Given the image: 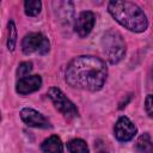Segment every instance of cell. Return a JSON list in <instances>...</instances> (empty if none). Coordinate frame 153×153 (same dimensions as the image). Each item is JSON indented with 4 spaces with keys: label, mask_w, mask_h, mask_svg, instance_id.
I'll return each mask as SVG.
<instances>
[{
    "label": "cell",
    "mask_w": 153,
    "mask_h": 153,
    "mask_svg": "<svg viewBox=\"0 0 153 153\" xmlns=\"http://www.w3.org/2000/svg\"><path fill=\"white\" fill-rule=\"evenodd\" d=\"M106 75L104 61L94 56H78L69 62L66 69V81L75 88L87 91L100 90Z\"/></svg>",
    "instance_id": "6da1fadb"
},
{
    "label": "cell",
    "mask_w": 153,
    "mask_h": 153,
    "mask_svg": "<svg viewBox=\"0 0 153 153\" xmlns=\"http://www.w3.org/2000/svg\"><path fill=\"white\" fill-rule=\"evenodd\" d=\"M108 10L117 23L130 31L142 32L148 26L146 14L136 4L131 1H110Z\"/></svg>",
    "instance_id": "7a4b0ae2"
},
{
    "label": "cell",
    "mask_w": 153,
    "mask_h": 153,
    "mask_svg": "<svg viewBox=\"0 0 153 153\" xmlns=\"http://www.w3.org/2000/svg\"><path fill=\"white\" fill-rule=\"evenodd\" d=\"M102 48L110 63L120 62L126 54V42L122 35L115 30H109L102 38Z\"/></svg>",
    "instance_id": "3957f363"
},
{
    "label": "cell",
    "mask_w": 153,
    "mask_h": 153,
    "mask_svg": "<svg viewBox=\"0 0 153 153\" xmlns=\"http://www.w3.org/2000/svg\"><path fill=\"white\" fill-rule=\"evenodd\" d=\"M48 96L54 103L55 108L67 118H74L78 116V110L74 104L65 96V93L57 87H50L48 91Z\"/></svg>",
    "instance_id": "277c9868"
},
{
    "label": "cell",
    "mask_w": 153,
    "mask_h": 153,
    "mask_svg": "<svg viewBox=\"0 0 153 153\" xmlns=\"http://www.w3.org/2000/svg\"><path fill=\"white\" fill-rule=\"evenodd\" d=\"M22 49L26 55L33 53H38L43 55L49 50V41L44 35L39 32H31L23 38Z\"/></svg>",
    "instance_id": "5b68a950"
},
{
    "label": "cell",
    "mask_w": 153,
    "mask_h": 153,
    "mask_svg": "<svg viewBox=\"0 0 153 153\" xmlns=\"http://www.w3.org/2000/svg\"><path fill=\"white\" fill-rule=\"evenodd\" d=\"M114 131H115V136L118 141L126 142L134 137V135L136 134V127L128 117L122 116L116 122Z\"/></svg>",
    "instance_id": "8992f818"
},
{
    "label": "cell",
    "mask_w": 153,
    "mask_h": 153,
    "mask_svg": "<svg viewBox=\"0 0 153 153\" xmlns=\"http://www.w3.org/2000/svg\"><path fill=\"white\" fill-rule=\"evenodd\" d=\"M20 117L26 123L29 127H35V128H50L49 121L38 111L31 109V108H24L20 111Z\"/></svg>",
    "instance_id": "52a82bcc"
},
{
    "label": "cell",
    "mask_w": 153,
    "mask_h": 153,
    "mask_svg": "<svg viewBox=\"0 0 153 153\" xmlns=\"http://www.w3.org/2000/svg\"><path fill=\"white\" fill-rule=\"evenodd\" d=\"M94 14L90 11H85L81 12L78 17V19L75 20V31L80 37H86L93 29L94 26Z\"/></svg>",
    "instance_id": "ba28073f"
},
{
    "label": "cell",
    "mask_w": 153,
    "mask_h": 153,
    "mask_svg": "<svg viewBox=\"0 0 153 153\" xmlns=\"http://www.w3.org/2000/svg\"><path fill=\"white\" fill-rule=\"evenodd\" d=\"M42 85V79L39 75H27L19 79L17 82V92L20 94H29L37 91Z\"/></svg>",
    "instance_id": "9c48e42d"
},
{
    "label": "cell",
    "mask_w": 153,
    "mask_h": 153,
    "mask_svg": "<svg viewBox=\"0 0 153 153\" xmlns=\"http://www.w3.org/2000/svg\"><path fill=\"white\" fill-rule=\"evenodd\" d=\"M41 147L44 153H62L63 152V145L60 137L56 135H53L45 139Z\"/></svg>",
    "instance_id": "30bf717a"
},
{
    "label": "cell",
    "mask_w": 153,
    "mask_h": 153,
    "mask_svg": "<svg viewBox=\"0 0 153 153\" xmlns=\"http://www.w3.org/2000/svg\"><path fill=\"white\" fill-rule=\"evenodd\" d=\"M69 153H90L86 142L81 139H73L67 143Z\"/></svg>",
    "instance_id": "8fae6325"
},
{
    "label": "cell",
    "mask_w": 153,
    "mask_h": 153,
    "mask_svg": "<svg viewBox=\"0 0 153 153\" xmlns=\"http://www.w3.org/2000/svg\"><path fill=\"white\" fill-rule=\"evenodd\" d=\"M136 147L141 153H152V141L148 134H143L139 137Z\"/></svg>",
    "instance_id": "7c38bea8"
},
{
    "label": "cell",
    "mask_w": 153,
    "mask_h": 153,
    "mask_svg": "<svg viewBox=\"0 0 153 153\" xmlns=\"http://www.w3.org/2000/svg\"><path fill=\"white\" fill-rule=\"evenodd\" d=\"M41 7H42V4L38 0H26L24 4L25 13L30 17L37 16L41 12Z\"/></svg>",
    "instance_id": "4fadbf2b"
},
{
    "label": "cell",
    "mask_w": 153,
    "mask_h": 153,
    "mask_svg": "<svg viewBox=\"0 0 153 153\" xmlns=\"http://www.w3.org/2000/svg\"><path fill=\"white\" fill-rule=\"evenodd\" d=\"M16 42H17V30H16V25L13 23V20H10L8 23V38H7V48L12 51L16 47Z\"/></svg>",
    "instance_id": "5bb4252c"
},
{
    "label": "cell",
    "mask_w": 153,
    "mask_h": 153,
    "mask_svg": "<svg viewBox=\"0 0 153 153\" xmlns=\"http://www.w3.org/2000/svg\"><path fill=\"white\" fill-rule=\"evenodd\" d=\"M32 71V63L26 61V62H22L17 69V75L22 79V78H25L30 74V72Z\"/></svg>",
    "instance_id": "9a60e30c"
},
{
    "label": "cell",
    "mask_w": 153,
    "mask_h": 153,
    "mask_svg": "<svg viewBox=\"0 0 153 153\" xmlns=\"http://www.w3.org/2000/svg\"><path fill=\"white\" fill-rule=\"evenodd\" d=\"M145 108H146V111H147L148 116L152 117V114H153V110H152V94H148V96H147Z\"/></svg>",
    "instance_id": "2e32d148"
},
{
    "label": "cell",
    "mask_w": 153,
    "mask_h": 153,
    "mask_svg": "<svg viewBox=\"0 0 153 153\" xmlns=\"http://www.w3.org/2000/svg\"><path fill=\"white\" fill-rule=\"evenodd\" d=\"M99 142V145L102 146V148L96 143L94 145V147H96V151H97V153H109L108 151H106V145L104 143V142H102V141H98Z\"/></svg>",
    "instance_id": "e0dca14e"
}]
</instances>
